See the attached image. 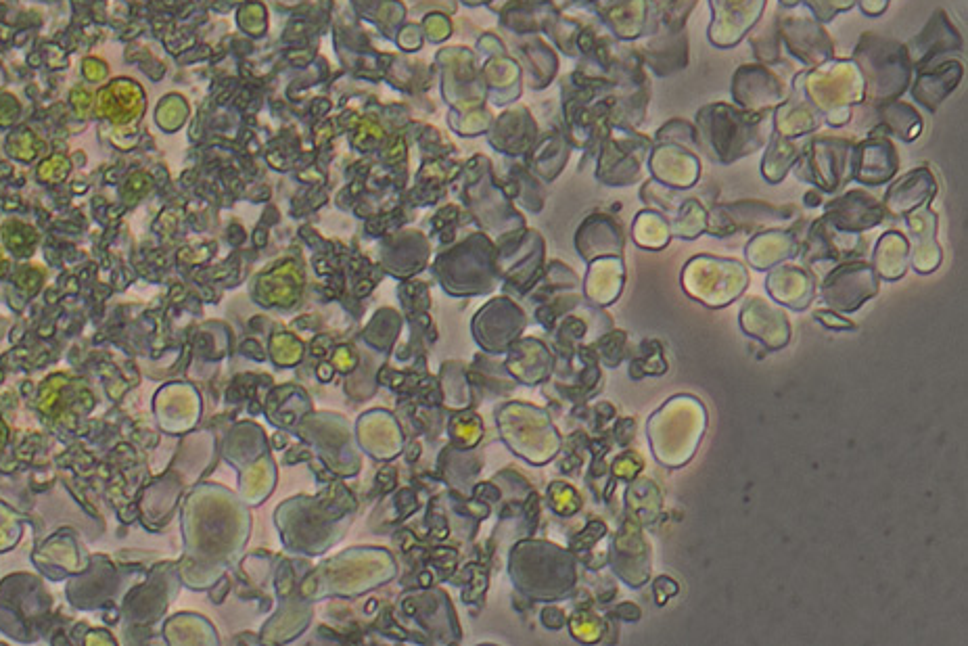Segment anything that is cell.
Returning a JSON list of instances; mask_svg holds the SVG:
<instances>
[{
    "label": "cell",
    "mask_w": 968,
    "mask_h": 646,
    "mask_svg": "<svg viewBox=\"0 0 968 646\" xmlns=\"http://www.w3.org/2000/svg\"><path fill=\"white\" fill-rule=\"evenodd\" d=\"M626 285V264L619 256L598 258L586 276V295L594 306L607 308L624 291Z\"/></svg>",
    "instance_id": "cell-11"
},
{
    "label": "cell",
    "mask_w": 968,
    "mask_h": 646,
    "mask_svg": "<svg viewBox=\"0 0 968 646\" xmlns=\"http://www.w3.org/2000/svg\"><path fill=\"white\" fill-rule=\"evenodd\" d=\"M803 201H805V203H808L810 207H816V205H820V203H822V199H820V197H818L816 193H808V195H805V197H803Z\"/></svg>",
    "instance_id": "cell-28"
},
{
    "label": "cell",
    "mask_w": 968,
    "mask_h": 646,
    "mask_svg": "<svg viewBox=\"0 0 968 646\" xmlns=\"http://www.w3.org/2000/svg\"><path fill=\"white\" fill-rule=\"evenodd\" d=\"M632 235H634V241H636L638 247L657 251V249H663L667 243H670L672 230H670V224L665 222L663 216H659L655 212H642V214L636 216Z\"/></svg>",
    "instance_id": "cell-17"
},
{
    "label": "cell",
    "mask_w": 968,
    "mask_h": 646,
    "mask_svg": "<svg viewBox=\"0 0 968 646\" xmlns=\"http://www.w3.org/2000/svg\"><path fill=\"white\" fill-rule=\"evenodd\" d=\"M634 433H636V423L634 419H619L617 425H615V440L619 446H628L634 442Z\"/></svg>",
    "instance_id": "cell-25"
},
{
    "label": "cell",
    "mask_w": 968,
    "mask_h": 646,
    "mask_svg": "<svg viewBox=\"0 0 968 646\" xmlns=\"http://www.w3.org/2000/svg\"><path fill=\"white\" fill-rule=\"evenodd\" d=\"M542 619H544V624H546L548 628H555V630H557V628H561V626H563V613H561L559 609H550V607H548V609L542 613Z\"/></svg>",
    "instance_id": "cell-27"
},
{
    "label": "cell",
    "mask_w": 968,
    "mask_h": 646,
    "mask_svg": "<svg viewBox=\"0 0 968 646\" xmlns=\"http://www.w3.org/2000/svg\"><path fill=\"white\" fill-rule=\"evenodd\" d=\"M578 249L584 260L621 256L624 253V230L611 218H592L578 233Z\"/></svg>",
    "instance_id": "cell-12"
},
{
    "label": "cell",
    "mask_w": 968,
    "mask_h": 646,
    "mask_svg": "<svg viewBox=\"0 0 968 646\" xmlns=\"http://www.w3.org/2000/svg\"><path fill=\"white\" fill-rule=\"evenodd\" d=\"M670 230L680 239H697L707 230V212L699 201H684L682 210L670 224Z\"/></svg>",
    "instance_id": "cell-18"
},
{
    "label": "cell",
    "mask_w": 968,
    "mask_h": 646,
    "mask_svg": "<svg viewBox=\"0 0 968 646\" xmlns=\"http://www.w3.org/2000/svg\"><path fill=\"white\" fill-rule=\"evenodd\" d=\"M749 285V272L736 260L697 256L682 270V289L707 308H726L739 299Z\"/></svg>",
    "instance_id": "cell-2"
},
{
    "label": "cell",
    "mask_w": 968,
    "mask_h": 646,
    "mask_svg": "<svg viewBox=\"0 0 968 646\" xmlns=\"http://www.w3.org/2000/svg\"><path fill=\"white\" fill-rule=\"evenodd\" d=\"M707 431V410L695 396H674L651 414L647 433L651 450L667 469H680L693 460Z\"/></svg>",
    "instance_id": "cell-1"
},
{
    "label": "cell",
    "mask_w": 968,
    "mask_h": 646,
    "mask_svg": "<svg viewBox=\"0 0 968 646\" xmlns=\"http://www.w3.org/2000/svg\"><path fill=\"white\" fill-rule=\"evenodd\" d=\"M814 318L820 322L822 327L831 329V331H854L856 329V322L854 320H849V318L841 316V312H835L831 308L816 310L814 312Z\"/></svg>",
    "instance_id": "cell-23"
},
{
    "label": "cell",
    "mask_w": 968,
    "mask_h": 646,
    "mask_svg": "<svg viewBox=\"0 0 968 646\" xmlns=\"http://www.w3.org/2000/svg\"><path fill=\"white\" fill-rule=\"evenodd\" d=\"M799 249L801 243L795 235L785 233V230H772V233L757 235L747 243L745 258L755 270L766 272L797 258Z\"/></svg>",
    "instance_id": "cell-10"
},
{
    "label": "cell",
    "mask_w": 968,
    "mask_h": 646,
    "mask_svg": "<svg viewBox=\"0 0 968 646\" xmlns=\"http://www.w3.org/2000/svg\"><path fill=\"white\" fill-rule=\"evenodd\" d=\"M667 373V360L663 345L657 339H642L630 360V377H663Z\"/></svg>",
    "instance_id": "cell-16"
},
{
    "label": "cell",
    "mask_w": 968,
    "mask_h": 646,
    "mask_svg": "<svg viewBox=\"0 0 968 646\" xmlns=\"http://www.w3.org/2000/svg\"><path fill=\"white\" fill-rule=\"evenodd\" d=\"M642 469H644V460L634 450H628L624 454H619L615 458L613 467H611L615 479H621V481H632V479H636L642 473Z\"/></svg>",
    "instance_id": "cell-21"
},
{
    "label": "cell",
    "mask_w": 968,
    "mask_h": 646,
    "mask_svg": "<svg viewBox=\"0 0 968 646\" xmlns=\"http://www.w3.org/2000/svg\"><path fill=\"white\" fill-rule=\"evenodd\" d=\"M881 279L872 264L851 260L826 270L820 279L822 302L835 312H856L872 297L879 295Z\"/></svg>",
    "instance_id": "cell-3"
},
{
    "label": "cell",
    "mask_w": 968,
    "mask_h": 646,
    "mask_svg": "<svg viewBox=\"0 0 968 646\" xmlns=\"http://www.w3.org/2000/svg\"><path fill=\"white\" fill-rule=\"evenodd\" d=\"M908 228L912 237V251H910V262L918 274H931L941 266L943 251L935 239L937 235V216L927 210V207H918V210L910 212L908 216Z\"/></svg>",
    "instance_id": "cell-9"
},
{
    "label": "cell",
    "mask_w": 968,
    "mask_h": 646,
    "mask_svg": "<svg viewBox=\"0 0 968 646\" xmlns=\"http://www.w3.org/2000/svg\"><path fill=\"white\" fill-rule=\"evenodd\" d=\"M609 563L617 578L634 590L642 588L651 580V546L642 534V525L628 515L611 542Z\"/></svg>",
    "instance_id": "cell-4"
},
{
    "label": "cell",
    "mask_w": 968,
    "mask_h": 646,
    "mask_svg": "<svg viewBox=\"0 0 968 646\" xmlns=\"http://www.w3.org/2000/svg\"><path fill=\"white\" fill-rule=\"evenodd\" d=\"M739 325L747 337L762 343L766 352L787 348L793 333L785 310L757 295L745 299L739 314Z\"/></svg>",
    "instance_id": "cell-6"
},
{
    "label": "cell",
    "mask_w": 968,
    "mask_h": 646,
    "mask_svg": "<svg viewBox=\"0 0 968 646\" xmlns=\"http://www.w3.org/2000/svg\"><path fill=\"white\" fill-rule=\"evenodd\" d=\"M573 634L582 642H598L607 634V624L594 613H578L573 617Z\"/></svg>",
    "instance_id": "cell-20"
},
{
    "label": "cell",
    "mask_w": 968,
    "mask_h": 646,
    "mask_svg": "<svg viewBox=\"0 0 968 646\" xmlns=\"http://www.w3.org/2000/svg\"><path fill=\"white\" fill-rule=\"evenodd\" d=\"M613 615L617 619H621V621H628V624H634V621H638L642 617V611H640V607L636 603L628 601V603L617 605L615 611H613Z\"/></svg>",
    "instance_id": "cell-26"
},
{
    "label": "cell",
    "mask_w": 968,
    "mask_h": 646,
    "mask_svg": "<svg viewBox=\"0 0 968 646\" xmlns=\"http://www.w3.org/2000/svg\"><path fill=\"white\" fill-rule=\"evenodd\" d=\"M801 260L810 270L818 264H843L860 260L866 251V243L860 233H847L824 218H818L801 243Z\"/></svg>",
    "instance_id": "cell-5"
},
{
    "label": "cell",
    "mask_w": 968,
    "mask_h": 646,
    "mask_svg": "<svg viewBox=\"0 0 968 646\" xmlns=\"http://www.w3.org/2000/svg\"><path fill=\"white\" fill-rule=\"evenodd\" d=\"M935 195V180L931 174L918 170L900 180L887 193V210L893 216H906L918 207H925Z\"/></svg>",
    "instance_id": "cell-14"
},
{
    "label": "cell",
    "mask_w": 968,
    "mask_h": 646,
    "mask_svg": "<svg viewBox=\"0 0 968 646\" xmlns=\"http://www.w3.org/2000/svg\"><path fill=\"white\" fill-rule=\"evenodd\" d=\"M872 268L883 281H900L910 268V241L895 233H885L872 251Z\"/></svg>",
    "instance_id": "cell-13"
},
{
    "label": "cell",
    "mask_w": 968,
    "mask_h": 646,
    "mask_svg": "<svg viewBox=\"0 0 968 646\" xmlns=\"http://www.w3.org/2000/svg\"><path fill=\"white\" fill-rule=\"evenodd\" d=\"M663 509V494L657 483L649 477H636L626 490V515L638 521L642 527L657 523Z\"/></svg>",
    "instance_id": "cell-15"
},
{
    "label": "cell",
    "mask_w": 968,
    "mask_h": 646,
    "mask_svg": "<svg viewBox=\"0 0 968 646\" xmlns=\"http://www.w3.org/2000/svg\"><path fill=\"white\" fill-rule=\"evenodd\" d=\"M552 509H557L563 515H571L580 509V498L565 483H552Z\"/></svg>",
    "instance_id": "cell-22"
},
{
    "label": "cell",
    "mask_w": 968,
    "mask_h": 646,
    "mask_svg": "<svg viewBox=\"0 0 968 646\" xmlns=\"http://www.w3.org/2000/svg\"><path fill=\"white\" fill-rule=\"evenodd\" d=\"M678 592H680V584L672 580L670 575H659V578L653 582V596L657 607H665L667 601L674 598Z\"/></svg>",
    "instance_id": "cell-24"
},
{
    "label": "cell",
    "mask_w": 968,
    "mask_h": 646,
    "mask_svg": "<svg viewBox=\"0 0 968 646\" xmlns=\"http://www.w3.org/2000/svg\"><path fill=\"white\" fill-rule=\"evenodd\" d=\"M766 289L776 304L801 312L808 310L814 302L818 285L814 281V274L808 268L780 264L778 268L770 270Z\"/></svg>",
    "instance_id": "cell-8"
},
{
    "label": "cell",
    "mask_w": 968,
    "mask_h": 646,
    "mask_svg": "<svg viewBox=\"0 0 968 646\" xmlns=\"http://www.w3.org/2000/svg\"><path fill=\"white\" fill-rule=\"evenodd\" d=\"M596 356V360H601L605 366L615 368L621 364L628 356V333L626 331H611L603 335L594 343V348H590Z\"/></svg>",
    "instance_id": "cell-19"
},
{
    "label": "cell",
    "mask_w": 968,
    "mask_h": 646,
    "mask_svg": "<svg viewBox=\"0 0 968 646\" xmlns=\"http://www.w3.org/2000/svg\"><path fill=\"white\" fill-rule=\"evenodd\" d=\"M885 207L864 191L847 193L845 197L828 203L824 220L847 233H864L885 220Z\"/></svg>",
    "instance_id": "cell-7"
}]
</instances>
